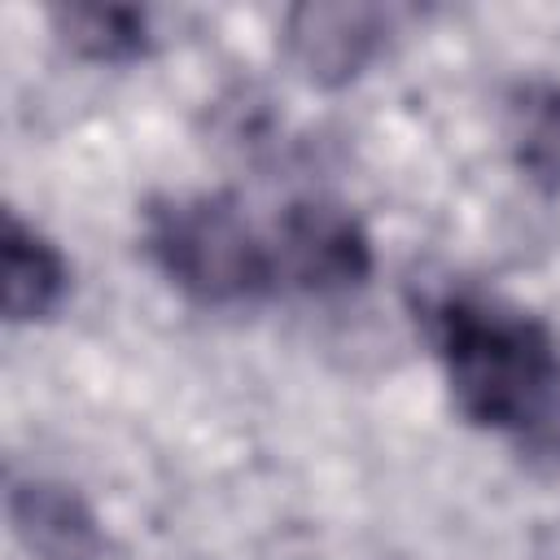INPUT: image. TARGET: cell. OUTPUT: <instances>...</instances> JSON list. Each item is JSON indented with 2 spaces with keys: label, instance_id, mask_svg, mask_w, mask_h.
<instances>
[{
  "label": "cell",
  "instance_id": "cell-5",
  "mask_svg": "<svg viewBox=\"0 0 560 560\" xmlns=\"http://www.w3.org/2000/svg\"><path fill=\"white\" fill-rule=\"evenodd\" d=\"M9 525L26 560H101L105 534L88 499L48 477H26L9 486Z\"/></svg>",
  "mask_w": 560,
  "mask_h": 560
},
{
  "label": "cell",
  "instance_id": "cell-4",
  "mask_svg": "<svg viewBox=\"0 0 560 560\" xmlns=\"http://www.w3.org/2000/svg\"><path fill=\"white\" fill-rule=\"evenodd\" d=\"M389 35L394 9L381 4H298L284 13V48L319 88L359 79L385 52Z\"/></svg>",
  "mask_w": 560,
  "mask_h": 560
},
{
  "label": "cell",
  "instance_id": "cell-7",
  "mask_svg": "<svg viewBox=\"0 0 560 560\" xmlns=\"http://www.w3.org/2000/svg\"><path fill=\"white\" fill-rule=\"evenodd\" d=\"M508 149L529 184L560 192V83L525 79L508 92Z\"/></svg>",
  "mask_w": 560,
  "mask_h": 560
},
{
  "label": "cell",
  "instance_id": "cell-3",
  "mask_svg": "<svg viewBox=\"0 0 560 560\" xmlns=\"http://www.w3.org/2000/svg\"><path fill=\"white\" fill-rule=\"evenodd\" d=\"M271 254L280 289L346 293L372 276V236L359 214L332 197H298L271 228Z\"/></svg>",
  "mask_w": 560,
  "mask_h": 560
},
{
  "label": "cell",
  "instance_id": "cell-8",
  "mask_svg": "<svg viewBox=\"0 0 560 560\" xmlns=\"http://www.w3.org/2000/svg\"><path fill=\"white\" fill-rule=\"evenodd\" d=\"M52 26L66 48L105 66L140 61L153 48L149 13L136 4H61L52 9Z\"/></svg>",
  "mask_w": 560,
  "mask_h": 560
},
{
  "label": "cell",
  "instance_id": "cell-6",
  "mask_svg": "<svg viewBox=\"0 0 560 560\" xmlns=\"http://www.w3.org/2000/svg\"><path fill=\"white\" fill-rule=\"evenodd\" d=\"M0 284H4V319L9 324H35L57 315V306L70 293V262L66 254L31 228L18 210H4L0 232Z\"/></svg>",
  "mask_w": 560,
  "mask_h": 560
},
{
  "label": "cell",
  "instance_id": "cell-2",
  "mask_svg": "<svg viewBox=\"0 0 560 560\" xmlns=\"http://www.w3.org/2000/svg\"><path fill=\"white\" fill-rule=\"evenodd\" d=\"M153 267L201 306H245L280 289L271 232H258L228 192L162 197L144 214Z\"/></svg>",
  "mask_w": 560,
  "mask_h": 560
},
{
  "label": "cell",
  "instance_id": "cell-1",
  "mask_svg": "<svg viewBox=\"0 0 560 560\" xmlns=\"http://www.w3.org/2000/svg\"><path fill=\"white\" fill-rule=\"evenodd\" d=\"M424 319L464 420L516 442L560 438V337L547 319L472 289L433 298Z\"/></svg>",
  "mask_w": 560,
  "mask_h": 560
}]
</instances>
